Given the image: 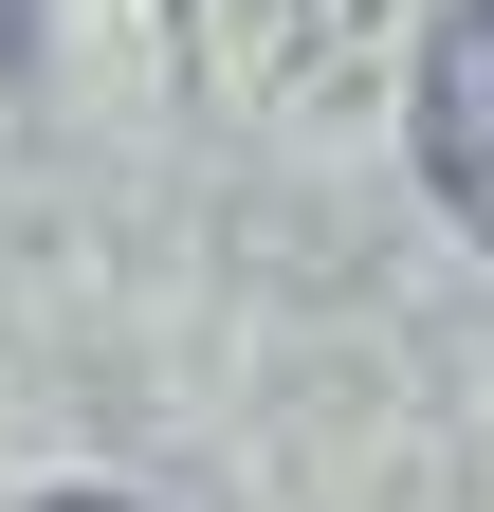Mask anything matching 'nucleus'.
Returning <instances> with one entry per match:
<instances>
[{"label": "nucleus", "mask_w": 494, "mask_h": 512, "mask_svg": "<svg viewBox=\"0 0 494 512\" xmlns=\"http://www.w3.org/2000/svg\"><path fill=\"white\" fill-rule=\"evenodd\" d=\"M55 512H129V494H55Z\"/></svg>", "instance_id": "2"}, {"label": "nucleus", "mask_w": 494, "mask_h": 512, "mask_svg": "<svg viewBox=\"0 0 494 512\" xmlns=\"http://www.w3.org/2000/svg\"><path fill=\"white\" fill-rule=\"evenodd\" d=\"M421 165H440V202L494 238V0H458V19L421 37Z\"/></svg>", "instance_id": "1"}]
</instances>
